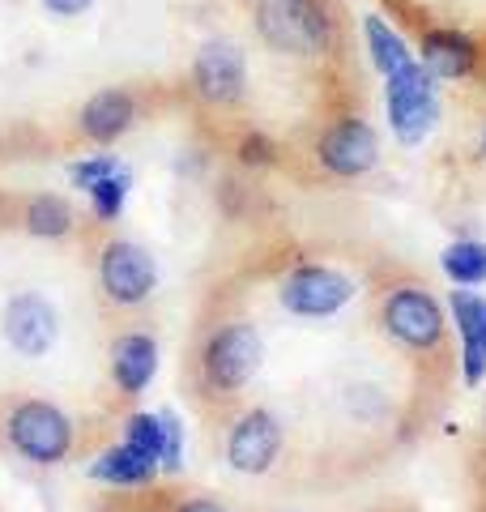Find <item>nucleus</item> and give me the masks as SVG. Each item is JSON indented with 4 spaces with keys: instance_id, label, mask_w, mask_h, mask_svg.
<instances>
[{
    "instance_id": "1",
    "label": "nucleus",
    "mask_w": 486,
    "mask_h": 512,
    "mask_svg": "<svg viewBox=\"0 0 486 512\" xmlns=\"http://www.w3.org/2000/svg\"><path fill=\"white\" fill-rule=\"evenodd\" d=\"M252 30L269 52L290 60H324L342 43V22L329 0H269L252 5Z\"/></svg>"
},
{
    "instance_id": "2",
    "label": "nucleus",
    "mask_w": 486,
    "mask_h": 512,
    "mask_svg": "<svg viewBox=\"0 0 486 512\" xmlns=\"http://www.w3.org/2000/svg\"><path fill=\"white\" fill-rule=\"evenodd\" d=\"M265 342L248 320H222L205 333L201 355H197V380L209 397H235L239 389H248V380L261 372Z\"/></svg>"
},
{
    "instance_id": "3",
    "label": "nucleus",
    "mask_w": 486,
    "mask_h": 512,
    "mask_svg": "<svg viewBox=\"0 0 486 512\" xmlns=\"http://www.w3.org/2000/svg\"><path fill=\"white\" fill-rule=\"evenodd\" d=\"M380 325L401 350H410L418 359L440 355L444 338H448V316L440 308V299L418 282L388 286L380 299Z\"/></svg>"
},
{
    "instance_id": "4",
    "label": "nucleus",
    "mask_w": 486,
    "mask_h": 512,
    "mask_svg": "<svg viewBox=\"0 0 486 512\" xmlns=\"http://www.w3.org/2000/svg\"><path fill=\"white\" fill-rule=\"evenodd\" d=\"M312 158L333 180H363L380 167V137L359 111H337L333 120L320 124L312 141Z\"/></svg>"
},
{
    "instance_id": "5",
    "label": "nucleus",
    "mask_w": 486,
    "mask_h": 512,
    "mask_svg": "<svg viewBox=\"0 0 486 512\" xmlns=\"http://www.w3.org/2000/svg\"><path fill=\"white\" fill-rule=\"evenodd\" d=\"M5 440L30 466H60V461H69V453H73V423L60 406L30 397V402L9 406Z\"/></svg>"
},
{
    "instance_id": "6",
    "label": "nucleus",
    "mask_w": 486,
    "mask_h": 512,
    "mask_svg": "<svg viewBox=\"0 0 486 512\" xmlns=\"http://www.w3.org/2000/svg\"><path fill=\"white\" fill-rule=\"evenodd\" d=\"M192 99L209 111H235L248 99V56L231 39H205L188 69Z\"/></svg>"
},
{
    "instance_id": "7",
    "label": "nucleus",
    "mask_w": 486,
    "mask_h": 512,
    "mask_svg": "<svg viewBox=\"0 0 486 512\" xmlns=\"http://www.w3.org/2000/svg\"><path fill=\"white\" fill-rule=\"evenodd\" d=\"M384 107L388 124L401 146H418L435 124H440V94H435V77L418 60H410L405 69L384 77Z\"/></svg>"
},
{
    "instance_id": "8",
    "label": "nucleus",
    "mask_w": 486,
    "mask_h": 512,
    "mask_svg": "<svg viewBox=\"0 0 486 512\" xmlns=\"http://www.w3.org/2000/svg\"><path fill=\"white\" fill-rule=\"evenodd\" d=\"M99 286L116 308H141L158 286V265L133 239H107L99 252Z\"/></svg>"
},
{
    "instance_id": "9",
    "label": "nucleus",
    "mask_w": 486,
    "mask_h": 512,
    "mask_svg": "<svg viewBox=\"0 0 486 512\" xmlns=\"http://www.w3.org/2000/svg\"><path fill=\"white\" fill-rule=\"evenodd\" d=\"M278 299L295 316H333L354 299V282L333 265L303 261L278 282Z\"/></svg>"
},
{
    "instance_id": "10",
    "label": "nucleus",
    "mask_w": 486,
    "mask_h": 512,
    "mask_svg": "<svg viewBox=\"0 0 486 512\" xmlns=\"http://www.w3.org/2000/svg\"><path fill=\"white\" fill-rule=\"evenodd\" d=\"M414 60L435 77V82H469V77L482 73V39L469 35L461 26H423L418 30V52Z\"/></svg>"
},
{
    "instance_id": "11",
    "label": "nucleus",
    "mask_w": 486,
    "mask_h": 512,
    "mask_svg": "<svg viewBox=\"0 0 486 512\" xmlns=\"http://www.w3.org/2000/svg\"><path fill=\"white\" fill-rule=\"evenodd\" d=\"M282 453V423L269 410H248L226 436V461L239 474H265Z\"/></svg>"
},
{
    "instance_id": "12",
    "label": "nucleus",
    "mask_w": 486,
    "mask_h": 512,
    "mask_svg": "<svg viewBox=\"0 0 486 512\" xmlns=\"http://www.w3.org/2000/svg\"><path fill=\"white\" fill-rule=\"evenodd\" d=\"M141 116V103L133 90L124 86H107L99 94H90L86 107L77 111V133L90 146H116L124 133H133V124Z\"/></svg>"
},
{
    "instance_id": "13",
    "label": "nucleus",
    "mask_w": 486,
    "mask_h": 512,
    "mask_svg": "<svg viewBox=\"0 0 486 512\" xmlns=\"http://www.w3.org/2000/svg\"><path fill=\"white\" fill-rule=\"evenodd\" d=\"M0 325H5V342L26 359H43L56 342V308L43 295H30V291L13 295L5 303Z\"/></svg>"
},
{
    "instance_id": "14",
    "label": "nucleus",
    "mask_w": 486,
    "mask_h": 512,
    "mask_svg": "<svg viewBox=\"0 0 486 512\" xmlns=\"http://www.w3.org/2000/svg\"><path fill=\"white\" fill-rule=\"evenodd\" d=\"M448 312L461 338V376L469 389H478L486 380V299L474 286H457L448 295Z\"/></svg>"
},
{
    "instance_id": "15",
    "label": "nucleus",
    "mask_w": 486,
    "mask_h": 512,
    "mask_svg": "<svg viewBox=\"0 0 486 512\" xmlns=\"http://www.w3.org/2000/svg\"><path fill=\"white\" fill-rule=\"evenodd\" d=\"M158 372V342L150 333H120L111 342V380L124 397L145 393V384Z\"/></svg>"
},
{
    "instance_id": "16",
    "label": "nucleus",
    "mask_w": 486,
    "mask_h": 512,
    "mask_svg": "<svg viewBox=\"0 0 486 512\" xmlns=\"http://www.w3.org/2000/svg\"><path fill=\"white\" fill-rule=\"evenodd\" d=\"M363 47H367L371 69H376L380 77L397 73V69H405V64L414 60V52H410V43H405V35H401L393 22H384L380 13H367V18H363Z\"/></svg>"
},
{
    "instance_id": "17",
    "label": "nucleus",
    "mask_w": 486,
    "mask_h": 512,
    "mask_svg": "<svg viewBox=\"0 0 486 512\" xmlns=\"http://www.w3.org/2000/svg\"><path fill=\"white\" fill-rule=\"evenodd\" d=\"M154 474H158V461H145L124 440L111 444L107 453H99V461L90 466V478H99L107 487H141V483H150Z\"/></svg>"
},
{
    "instance_id": "18",
    "label": "nucleus",
    "mask_w": 486,
    "mask_h": 512,
    "mask_svg": "<svg viewBox=\"0 0 486 512\" xmlns=\"http://www.w3.org/2000/svg\"><path fill=\"white\" fill-rule=\"evenodd\" d=\"M77 218H73V205L56 197V192H39L22 205V231L35 235V239H64L73 235Z\"/></svg>"
},
{
    "instance_id": "19",
    "label": "nucleus",
    "mask_w": 486,
    "mask_h": 512,
    "mask_svg": "<svg viewBox=\"0 0 486 512\" xmlns=\"http://www.w3.org/2000/svg\"><path fill=\"white\" fill-rule=\"evenodd\" d=\"M440 265L457 286H482L486 282V239H452L440 252Z\"/></svg>"
},
{
    "instance_id": "20",
    "label": "nucleus",
    "mask_w": 486,
    "mask_h": 512,
    "mask_svg": "<svg viewBox=\"0 0 486 512\" xmlns=\"http://www.w3.org/2000/svg\"><path fill=\"white\" fill-rule=\"evenodd\" d=\"M128 184H133V175H128L124 167H116L111 175H103L99 184H90L86 188V197H90V210L99 222H116L124 214V201H128Z\"/></svg>"
},
{
    "instance_id": "21",
    "label": "nucleus",
    "mask_w": 486,
    "mask_h": 512,
    "mask_svg": "<svg viewBox=\"0 0 486 512\" xmlns=\"http://www.w3.org/2000/svg\"><path fill=\"white\" fill-rule=\"evenodd\" d=\"M124 444L141 453L145 461H158L162 466V414H133L124 423Z\"/></svg>"
},
{
    "instance_id": "22",
    "label": "nucleus",
    "mask_w": 486,
    "mask_h": 512,
    "mask_svg": "<svg viewBox=\"0 0 486 512\" xmlns=\"http://www.w3.org/2000/svg\"><path fill=\"white\" fill-rule=\"evenodd\" d=\"M235 158H239V167H248V171H269L282 163V150L269 133H243L235 146Z\"/></svg>"
},
{
    "instance_id": "23",
    "label": "nucleus",
    "mask_w": 486,
    "mask_h": 512,
    "mask_svg": "<svg viewBox=\"0 0 486 512\" xmlns=\"http://www.w3.org/2000/svg\"><path fill=\"white\" fill-rule=\"evenodd\" d=\"M116 167H120V163H116V158H111V154H90V158H77V163H69V184L86 192L90 184H99L103 175H111Z\"/></svg>"
},
{
    "instance_id": "24",
    "label": "nucleus",
    "mask_w": 486,
    "mask_h": 512,
    "mask_svg": "<svg viewBox=\"0 0 486 512\" xmlns=\"http://www.w3.org/2000/svg\"><path fill=\"white\" fill-rule=\"evenodd\" d=\"M180 457H184V431L175 414H162V466L167 470H180Z\"/></svg>"
},
{
    "instance_id": "25",
    "label": "nucleus",
    "mask_w": 486,
    "mask_h": 512,
    "mask_svg": "<svg viewBox=\"0 0 486 512\" xmlns=\"http://www.w3.org/2000/svg\"><path fill=\"white\" fill-rule=\"evenodd\" d=\"M39 5L52 13V18H81V13H90L99 0H39Z\"/></svg>"
},
{
    "instance_id": "26",
    "label": "nucleus",
    "mask_w": 486,
    "mask_h": 512,
    "mask_svg": "<svg viewBox=\"0 0 486 512\" xmlns=\"http://www.w3.org/2000/svg\"><path fill=\"white\" fill-rule=\"evenodd\" d=\"M171 512H226V508L214 504V500H205V495H184V500L171 504Z\"/></svg>"
},
{
    "instance_id": "27",
    "label": "nucleus",
    "mask_w": 486,
    "mask_h": 512,
    "mask_svg": "<svg viewBox=\"0 0 486 512\" xmlns=\"http://www.w3.org/2000/svg\"><path fill=\"white\" fill-rule=\"evenodd\" d=\"M478 158L486 163V120H482V128H478Z\"/></svg>"
},
{
    "instance_id": "28",
    "label": "nucleus",
    "mask_w": 486,
    "mask_h": 512,
    "mask_svg": "<svg viewBox=\"0 0 486 512\" xmlns=\"http://www.w3.org/2000/svg\"><path fill=\"white\" fill-rule=\"evenodd\" d=\"M116 512H158V508H150V504H124V508H116Z\"/></svg>"
},
{
    "instance_id": "29",
    "label": "nucleus",
    "mask_w": 486,
    "mask_h": 512,
    "mask_svg": "<svg viewBox=\"0 0 486 512\" xmlns=\"http://www.w3.org/2000/svg\"><path fill=\"white\" fill-rule=\"evenodd\" d=\"M252 5H269V0H252Z\"/></svg>"
},
{
    "instance_id": "30",
    "label": "nucleus",
    "mask_w": 486,
    "mask_h": 512,
    "mask_svg": "<svg viewBox=\"0 0 486 512\" xmlns=\"http://www.w3.org/2000/svg\"><path fill=\"white\" fill-rule=\"evenodd\" d=\"M482 52H486V43H482ZM482 69H486V60H482Z\"/></svg>"
}]
</instances>
